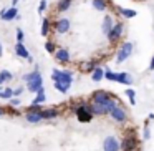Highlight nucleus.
I'll return each instance as SVG.
<instances>
[{"label": "nucleus", "mask_w": 154, "mask_h": 151, "mask_svg": "<svg viewBox=\"0 0 154 151\" xmlns=\"http://www.w3.org/2000/svg\"><path fill=\"white\" fill-rule=\"evenodd\" d=\"M2 90H4V87H2V85H0V91H2Z\"/></svg>", "instance_id": "obj_41"}, {"label": "nucleus", "mask_w": 154, "mask_h": 151, "mask_svg": "<svg viewBox=\"0 0 154 151\" xmlns=\"http://www.w3.org/2000/svg\"><path fill=\"white\" fill-rule=\"evenodd\" d=\"M149 70H151V71H154V55H152V58H151V63H149Z\"/></svg>", "instance_id": "obj_37"}, {"label": "nucleus", "mask_w": 154, "mask_h": 151, "mask_svg": "<svg viewBox=\"0 0 154 151\" xmlns=\"http://www.w3.org/2000/svg\"><path fill=\"white\" fill-rule=\"evenodd\" d=\"M124 95H126V96L129 98V103L134 106V105H136V91H134L133 88H128V90L124 91Z\"/></svg>", "instance_id": "obj_27"}, {"label": "nucleus", "mask_w": 154, "mask_h": 151, "mask_svg": "<svg viewBox=\"0 0 154 151\" xmlns=\"http://www.w3.org/2000/svg\"><path fill=\"white\" fill-rule=\"evenodd\" d=\"M18 15V10L17 7H10V8H2L0 10V20H4V22H12L15 20Z\"/></svg>", "instance_id": "obj_11"}, {"label": "nucleus", "mask_w": 154, "mask_h": 151, "mask_svg": "<svg viewBox=\"0 0 154 151\" xmlns=\"http://www.w3.org/2000/svg\"><path fill=\"white\" fill-rule=\"evenodd\" d=\"M70 27H71V24H70V20H68V18H58V20L53 24L55 32H57V33H60V35L66 33V32L70 30Z\"/></svg>", "instance_id": "obj_12"}, {"label": "nucleus", "mask_w": 154, "mask_h": 151, "mask_svg": "<svg viewBox=\"0 0 154 151\" xmlns=\"http://www.w3.org/2000/svg\"><path fill=\"white\" fill-rule=\"evenodd\" d=\"M104 78L109 80V81H116L118 80V73H114V71H111V70H106L104 71Z\"/></svg>", "instance_id": "obj_29"}, {"label": "nucleus", "mask_w": 154, "mask_h": 151, "mask_svg": "<svg viewBox=\"0 0 154 151\" xmlns=\"http://www.w3.org/2000/svg\"><path fill=\"white\" fill-rule=\"evenodd\" d=\"M43 118H42L40 111H27V121H30V123H38V121H42Z\"/></svg>", "instance_id": "obj_21"}, {"label": "nucleus", "mask_w": 154, "mask_h": 151, "mask_svg": "<svg viewBox=\"0 0 154 151\" xmlns=\"http://www.w3.org/2000/svg\"><path fill=\"white\" fill-rule=\"evenodd\" d=\"M91 78H93V81H101L104 78V68L96 67L93 71H91Z\"/></svg>", "instance_id": "obj_20"}, {"label": "nucleus", "mask_w": 154, "mask_h": 151, "mask_svg": "<svg viewBox=\"0 0 154 151\" xmlns=\"http://www.w3.org/2000/svg\"><path fill=\"white\" fill-rule=\"evenodd\" d=\"M12 96H14V88H4L0 91V98L2 100H10Z\"/></svg>", "instance_id": "obj_26"}, {"label": "nucleus", "mask_w": 154, "mask_h": 151, "mask_svg": "<svg viewBox=\"0 0 154 151\" xmlns=\"http://www.w3.org/2000/svg\"><path fill=\"white\" fill-rule=\"evenodd\" d=\"M40 33L43 35V37H47V35L50 33V20H48V18H43V20H42V28H40Z\"/></svg>", "instance_id": "obj_25"}, {"label": "nucleus", "mask_w": 154, "mask_h": 151, "mask_svg": "<svg viewBox=\"0 0 154 151\" xmlns=\"http://www.w3.org/2000/svg\"><path fill=\"white\" fill-rule=\"evenodd\" d=\"M88 110H90V113L93 115H96V116H103V115H108V110H106V106H103V105H96V103H91V105H88Z\"/></svg>", "instance_id": "obj_14"}, {"label": "nucleus", "mask_w": 154, "mask_h": 151, "mask_svg": "<svg viewBox=\"0 0 154 151\" xmlns=\"http://www.w3.org/2000/svg\"><path fill=\"white\" fill-rule=\"evenodd\" d=\"M4 115H5V108L0 106V116H4Z\"/></svg>", "instance_id": "obj_38"}, {"label": "nucleus", "mask_w": 154, "mask_h": 151, "mask_svg": "<svg viewBox=\"0 0 154 151\" xmlns=\"http://www.w3.org/2000/svg\"><path fill=\"white\" fill-rule=\"evenodd\" d=\"M48 7V2L47 0H40V4H38V8H37V12L38 14H43V10Z\"/></svg>", "instance_id": "obj_30"}, {"label": "nucleus", "mask_w": 154, "mask_h": 151, "mask_svg": "<svg viewBox=\"0 0 154 151\" xmlns=\"http://www.w3.org/2000/svg\"><path fill=\"white\" fill-rule=\"evenodd\" d=\"M12 78H14V75H12V71L8 70H2L0 71V85H4V83H8V81H12Z\"/></svg>", "instance_id": "obj_22"}, {"label": "nucleus", "mask_w": 154, "mask_h": 151, "mask_svg": "<svg viewBox=\"0 0 154 151\" xmlns=\"http://www.w3.org/2000/svg\"><path fill=\"white\" fill-rule=\"evenodd\" d=\"M137 146V141L134 134H126L123 138V141L119 143V148H123V151H136Z\"/></svg>", "instance_id": "obj_8"}, {"label": "nucleus", "mask_w": 154, "mask_h": 151, "mask_svg": "<svg viewBox=\"0 0 154 151\" xmlns=\"http://www.w3.org/2000/svg\"><path fill=\"white\" fill-rule=\"evenodd\" d=\"M45 100H47V95H45V88L42 87L40 90L37 91V96H35V100H33V105H42V103H45Z\"/></svg>", "instance_id": "obj_23"}, {"label": "nucleus", "mask_w": 154, "mask_h": 151, "mask_svg": "<svg viewBox=\"0 0 154 151\" xmlns=\"http://www.w3.org/2000/svg\"><path fill=\"white\" fill-rule=\"evenodd\" d=\"M75 111H76L78 121H81V123H90V121L93 120V115L90 113V110H88V105H86V103H81L78 108H75Z\"/></svg>", "instance_id": "obj_6"}, {"label": "nucleus", "mask_w": 154, "mask_h": 151, "mask_svg": "<svg viewBox=\"0 0 154 151\" xmlns=\"http://www.w3.org/2000/svg\"><path fill=\"white\" fill-rule=\"evenodd\" d=\"M71 4H73V0H58L57 2V10L60 14H65L66 10H70Z\"/></svg>", "instance_id": "obj_17"}, {"label": "nucleus", "mask_w": 154, "mask_h": 151, "mask_svg": "<svg viewBox=\"0 0 154 151\" xmlns=\"http://www.w3.org/2000/svg\"><path fill=\"white\" fill-rule=\"evenodd\" d=\"M28 111H42V106H40V105H33V103H32V106H28Z\"/></svg>", "instance_id": "obj_35"}, {"label": "nucleus", "mask_w": 154, "mask_h": 151, "mask_svg": "<svg viewBox=\"0 0 154 151\" xmlns=\"http://www.w3.org/2000/svg\"><path fill=\"white\" fill-rule=\"evenodd\" d=\"M2 53H4V48H2V43H0V57H2Z\"/></svg>", "instance_id": "obj_40"}, {"label": "nucleus", "mask_w": 154, "mask_h": 151, "mask_svg": "<svg viewBox=\"0 0 154 151\" xmlns=\"http://www.w3.org/2000/svg\"><path fill=\"white\" fill-rule=\"evenodd\" d=\"M91 101H93V103H96V105H103V106H106L108 113H109V110L114 106V105H118V98L114 96L113 93L104 91V90L94 91V93L91 95Z\"/></svg>", "instance_id": "obj_2"}, {"label": "nucleus", "mask_w": 154, "mask_h": 151, "mask_svg": "<svg viewBox=\"0 0 154 151\" xmlns=\"http://www.w3.org/2000/svg\"><path fill=\"white\" fill-rule=\"evenodd\" d=\"M25 35H23V30L22 28H17V42H23Z\"/></svg>", "instance_id": "obj_33"}, {"label": "nucleus", "mask_w": 154, "mask_h": 151, "mask_svg": "<svg viewBox=\"0 0 154 151\" xmlns=\"http://www.w3.org/2000/svg\"><path fill=\"white\" fill-rule=\"evenodd\" d=\"M23 93V87H17L14 90V96H18V95H22Z\"/></svg>", "instance_id": "obj_36"}, {"label": "nucleus", "mask_w": 154, "mask_h": 151, "mask_svg": "<svg viewBox=\"0 0 154 151\" xmlns=\"http://www.w3.org/2000/svg\"><path fill=\"white\" fill-rule=\"evenodd\" d=\"M23 81H27V88H28L30 93H37V91L43 87V78H42L38 68H33V71L23 75Z\"/></svg>", "instance_id": "obj_3"}, {"label": "nucleus", "mask_w": 154, "mask_h": 151, "mask_svg": "<svg viewBox=\"0 0 154 151\" xmlns=\"http://www.w3.org/2000/svg\"><path fill=\"white\" fill-rule=\"evenodd\" d=\"M133 50H134V45H133V42H124V43L119 47V50H118V53H116V63H123V61H126L128 58L131 57V53H133Z\"/></svg>", "instance_id": "obj_4"}, {"label": "nucleus", "mask_w": 154, "mask_h": 151, "mask_svg": "<svg viewBox=\"0 0 154 151\" xmlns=\"http://www.w3.org/2000/svg\"><path fill=\"white\" fill-rule=\"evenodd\" d=\"M119 10V14L123 15L124 18H133V17H136V10H133V8H124V7H119L118 8Z\"/></svg>", "instance_id": "obj_24"}, {"label": "nucleus", "mask_w": 154, "mask_h": 151, "mask_svg": "<svg viewBox=\"0 0 154 151\" xmlns=\"http://www.w3.org/2000/svg\"><path fill=\"white\" fill-rule=\"evenodd\" d=\"M51 80H53V87L57 88L61 93H66L71 88V83H73V73L70 70H58V68H53L51 70Z\"/></svg>", "instance_id": "obj_1"}, {"label": "nucleus", "mask_w": 154, "mask_h": 151, "mask_svg": "<svg viewBox=\"0 0 154 151\" xmlns=\"http://www.w3.org/2000/svg\"><path fill=\"white\" fill-rule=\"evenodd\" d=\"M116 83H123V85H133L134 80L133 77H131L129 73H126V71H121V73H118V80Z\"/></svg>", "instance_id": "obj_16"}, {"label": "nucleus", "mask_w": 154, "mask_h": 151, "mask_svg": "<svg viewBox=\"0 0 154 151\" xmlns=\"http://www.w3.org/2000/svg\"><path fill=\"white\" fill-rule=\"evenodd\" d=\"M123 32H124V25L119 22V24H114V25H113V28L108 32L106 37H108V40H109L111 43H116V42L119 40L121 37H123Z\"/></svg>", "instance_id": "obj_7"}, {"label": "nucleus", "mask_w": 154, "mask_h": 151, "mask_svg": "<svg viewBox=\"0 0 154 151\" xmlns=\"http://www.w3.org/2000/svg\"><path fill=\"white\" fill-rule=\"evenodd\" d=\"M113 25H114L113 17H111V15H104L103 24H101V32H103L104 35H108V32H109L111 28H113Z\"/></svg>", "instance_id": "obj_15"}, {"label": "nucleus", "mask_w": 154, "mask_h": 151, "mask_svg": "<svg viewBox=\"0 0 154 151\" xmlns=\"http://www.w3.org/2000/svg\"><path fill=\"white\" fill-rule=\"evenodd\" d=\"M119 141L116 140V136L109 134V136L104 138L103 141V151H119Z\"/></svg>", "instance_id": "obj_9"}, {"label": "nucleus", "mask_w": 154, "mask_h": 151, "mask_svg": "<svg viewBox=\"0 0 154 151\" xmlns=\"http://www.w3.org/2000/svg\"><path fill=\"white\" fill-rule=\"evenodd\" d=\"M17 4H18V0H12V7H17Z\"/></svg>", "instance_id": "obj_39"}, {"label": "nucleus", "mask_w": 154, "mask_h": 151, "mask_svg": "<svg viewBox=\"0 0 154 151\" xmlns=\"http://www.w3.org/2000/svg\"><path fill=\"white\" fill-rule=\"evenodd\" d=\"M108 115H109L114 121H118V123H126V121H128V113H126V110H124L119 103L114 105V106L109 110V113H108Z\"/></svg>", "instance_id": "obj_5"}, {"label": "nucleus", "mask_w": 154, "mask_h": 151, "mask_svg": "<svg viewBox=\"0 0 154 151\" xmlns=\"http://www.w3.org/2000/svg\"><path fill=\"white\" fill-rule=\"evenodd\" d=\"M85 67H86V68H85V71L91 73V71H93L94 68H96V63H94V61H90V63H88V65H85Z\"/></svg>", "instance_id": "obj_31"}, {"label": "nucleus", "mask_w": 154, "mask_h": 151, "mask_svg": "<svg viewBox=\"0 0 154 151\" xmlns=\"http://www.w3.org/2000/svg\"><path fill=\"white\" fill-rule=\"evenodd\" d=\"M91 5H93V8H96L98 12H104L108 8V5H109V2H108V0H91Z\"/></svg>", "instance_id": "obj_18"}, {"label": "nucleus", "mask_w": 154, "mask_h": 151, "mask_svg": "<svg viewBox=\"0 0 154 151\" xmlns=\"http://www.w3.org/2000/svg\"><path fill=\"white\" fill-rule=\"evenodd\" d=\"M45 50H47L48 53H55V50H57V43L51 42V40L45 42Z\"/></svg>", "instance_id": "obj_28"}, {"label": "nucleus", "mask_w": 154, "mask_h": 151, "mask_svg": "<svg viewBox=\"0 0 154 151\" xmlns=\"http://www.w3.org/2000/svg\"><path fill=\"white\" fill-rule=\"evenodd\" d=\"M15 53H17L20 58H25L28 63H33V58H32L30 52L27 50V47L23 45V42H17V45H15Z\"/></svg>", "instance_id": "obj_10"}, {"label": "nucleus", "mask_w": 154, "mask_h": 151, "mask_svg": "<svg viewBox=\"0 0 154 151\" xmlns=\"http://www.w3.org/2000/svg\"><path fill=\"white\" fill-rule=\"evenodd\" d=\"M40 115H42L43 120H51V118H57L58 116V110H57V108H48V110H42Z\"/></svg>", "instance_id": "obj_19"}, {"label": "nucleus", "mask_w": 154, "mask_h": 151, "mask_svg": "<svg viewBox=\"0 0 154 151\" xmlns=\"http://www.w3.org/2000/svg\"><path fill=\"white\" fill-rule=\"evenodd\" d=\"M10 106H20V100H18V96H12L10 98Z\"/></svg>", "instance_id": "obj_32"}, {"label": "nucleus", "mask_w": 154, "mask_h": 151, "mask_svg": "<svg viewBox=\"0 0 154 151\" xmlns=\"http://www.w3.org/2000/svg\"><path fill=\"white\" fill-rule=\"evenodd\" d=\"M53 55L60 63H70V60H71V55H70V52H68L66 48H57Z\"/></svg>", "instance_id": "obj_13"}, {"label": "nucleus", "mask_w": 154, "mask_h": 151, "mask_svg": "<svg viewBox=\"0 0 154 151\" xmlns=\"http://www.w3.org/2000/svg\"><path fill=\"white\" fill-rule=\"evenodd\" d=\"M144 140H149L151 138V131H149V128H147V123H146V126H144Z\"/></svg>", "instance_id": "obj_34"}]
</instances>
